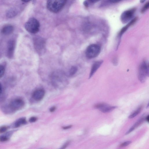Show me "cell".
<instances>
[{"instance_id":"cell-21","label":"cell","mask_w":149,"mask_h":149,"mask_svg":"<svg viewBox=\"0 0 149 149\" xmlns=\"http://www.w3.org/2000/svg\"><path fill=\"white\" fill-rule=\"evenodd\" d=\"M8 134H7V135H3L0 136V141L1 142H4L7 141L9 139Z\"/></svg>"},{"instance_id":"cell-23","label":"cell","mask_w":149,"mask_h":149,"mask_svg":"<svg viewBox=\"0 0 149 149\" xmlns=\"http://www.w3.org/2000/svg\"><path fill=\"white\" fill-rule=\"evenodd\" d=\"M149 7V3L148 2L146 3L145 5L143 6V8L141 10V12L142 13L146 11L147 9H148Z\"/></svg>"},{"instance_id":"cell-6","label":"cell","mask_w":149,"mask_h":149,"mask_svg":"<svg viewBox=\"0 0 149 149\" xmlns=\"http://www.w3.org/2000/svg\"><path fill=\"white\" fill-rule=\"evenodd\" d=\"M34 48L39 54H42L45 52L46 48V41L42 37H35L33 40Z\"/></svg>"},{"instance_id":"cell-31","label":"cell","mask_w":149,"mask_h":149,"mask_svg":"<svg viewBox=\"0 0 149 149\" xmlns=\"http://www.w3.org/2000/svg\"><path fill=\"white\" fill-rule=\"evenodd\" d=\"M2 92V88L1 85L0 83V96L1 95Z\"/></svg>"},{"instance_id":"cell-24","label":"cell","mask_w":149,"mask_h":149,"mask_svg":"<svg viewBox=\"0 0 149 149\" xmlns=\"http://www.w3.org/2000/svg\"><path fill=\"white\" fill-rule=\"evenodd\" d=\"M8 127L6 126H3L0 127V133H4L7 130Z\"/></svg>"},{"instance_id":"cell-7","label":"cell","mask_w":149,"mask_h":149,"mask_svg":"<svg viewBox=\"0 0 149 149\" xmlns=\"http://www.w3.org/2000/svg\"><path fill=\"white\" fill-rule=\"evenodd\" d=\"M24 105V101L20 98L13 99L10 102L9 107L13 111L19 110L22 109Z\"/></svg>"},{"instance_id":"cell-15","label":"cell","mask_w":149,"mask_h":149,"mask_svg":"<svg viewBox=\"0 0 149 149\" xmlns=\"http://www.w3.org/2000/svg\"><path fill=\"white\" fill-rule=\"evenodd\" d=\"M17 14V11L15 8H11L8 10L6 13V16L11 18L15 16Z\"/></svg>"},{"instance_id":"cell-29","label":"cell","mask_w":149,"mask_h":149,"mask_svg":"<svg viewBox=\"0 0 149 149\" xmlns=\"http://www.w3.org/2000/svg\"><path fill=\"white\" fill-rule=\"evenodd\" d=\"M56 109V108L55 107H52L50 109V111L51 112H53Z\"/></svg>"},{"instance_id":"cell-19","label":"cell","mask_w":149,"mask_h":149,"mask_svg":"<svg viewBox=\"0 0 149 149\" xmlns=\"http://www.w3.org/2000/svg\"><path fill=\"white\" fill-rule=\"evenodd\" d=\"M141 109L142 108L141 107H139L133 113H132L129 116V118H132L135 117L141 111Z\"/></svg>"},{"instance_id":"cell-2","label":"cell","mask_w":149,"mask_h":149,"mask_svg":"<svg viewBox=\"0 0 149 149\" xmlns=\"http://www.w3.org/2000/svg\"><path fill=\"white\" fill-rule=\"evenodd\" d=\"M66 1L67 0H48L47 7L50 11L57 13L63 8Z\"/></svg>"},{"instance_id":"cell-11","label":"cell","mask_w":149,"mask_h":149,"mask_svg":"<svg viewBox=\"0 0 149 149\" xmlns=\"http://www.w3.org/2000/svg\"><path fill=\"white\" fill-rule=\"evenodd\" d=\"M103 62L102 61H98L94 63L93 64L91 70L89 78H91L97 69L100 68Z\"/></svg>"},{"instance_id":"cell-28","label":"cell","mask_w":149,"mask_h":149,"mask_svg":"<svg viewBox=\"0 0 149 149\" xmlns=\"http://www.w3.org/2000/svg\"><path fill=\"white\" fill-rule=\"evenodd\" d=\"M70 142L68 141L63 146L62 148H65L69 144Z\"/></svg>"},{"instance_id":"cell-26","label":"cell","mask_w":149,"mask_h":149,"mask_svg":"<svg viewBox=\"0 0 149 149\" xmlns=\"http://www.w3.org/2000/svg\"><path fill=\"white\" fill-rule=\"evenodd\" d=\"M37 118L35 117H32L30 118L29 121L30 122L33 123L36 121Z\"/></svg>"},{"instance_id":"cell-13","label":"cell","mask_w":149,"mask_h":149,"mask_svg":"<svg viewBox=\"0 0 149 149\" xmlns=\"http://www.w3.org/2000/svg\"><path fill=\"white\" fill-rule=\"evenodd\" d=\"M137 19V18H135L133 19H132L126 26L123 27L121 29L119 34V37L120 38H121V37L123 34L127 30L129 27L132 25L134 24V23L136 22Z\"/></svg>"},{"instance_id":"cell-22","label":"cell","mask_w":149,"mask_h":149,"mask_svg":"<svg viewBox=\"0 0 149 149\" xmlns=\"http://www.w3.org/2000/svg\"><path fill=\"white\" fill-rule=\"evenodd\" d=\"M5 72V69L4 67L0 65V78L3 76Z\"/></svg>"},{"instance_id":"cell-18","label":"cell","mask_w":149,"mask_h":149,"mask_svg":"<svg viewBox=\"0 0 149 149\" xmlns=\"http://www.w3.org/2000/svg\"><path fill=\"white\" fill-rule=\"evenodd\" d=\"M143 119V118H141L140 120H139L138 121H137L129 130L125 133V135H127L132 131L134 129L137 127L140 123L142 121Z\"/></svg>"},{"instance_id":"cell-25","label":"cell","mask_w":149,"mask_h":149,"mask_svg":"<svg viewBox=\"0 0 149 149\" xmlns=\"http://www.w3.org/2000/svg\"><path fill=\"white\" fill-rule=\"evenodd\" d=\"M131 142L132 141H128L125 142L121 144L120 145V147H123L129 145L131 143Z\"/></svg>"},{"instance_id":"cell-3","label":"cell","mask_w":149,"mask_h":149,"mask_svg":"<svg viewBox=\"0 0 149 149\" xmlns=\"http://www.w3.org/2000/svg\"><path fill=\"white\" fill-rule=\"evenodd\" d=\"M149 72L148 63L147 61H144L140 64L138 70V79L141 82L146 80L148 76Z\"/></svg>"},{"instance_id":"cell-30","label":"cell","mask_w":149,"mask_h":149,"mask_svg":"<svg viewBox=\"0 0 149 149\" xmlns=\"http://www.w3.org/2000/svg\"><path fill=\"white\" fill-rule=\"evenodd\" d=\"M71 127H72L71 125H69V126H67L63 127V128L64 129H68L69 128H71Z\"/></svg>"},{"instance_id":"cell-8","label":"cell","mask_w":149,"mask_h":149,"mask_svg":"<svg viewBox=\"0 0 149 149\" xmlns=\"http://www.w3.org/2000/svg\"><path fill=\"white\" fill-rule=\"evenodd\" d=\"M135 10V8H133L123 12L120 17L121 20L122 22L125 24L130 21L132 18Z\"/></svg>"},{"instance_id":"cell-14","label":"cell","mask_w":149,"mask_h":149,"mask_svg":"<svg viewBox=\"0 0 149 149\" xmlns=\"http://www.w3.org/2000/svg\"><path fill=\"white\" fill-rule=\"evenodd\" d=\"M26 123V121L25 118H22L18 119L15 121L13 125V127L17 128L20 126L25 124Z\"/></svg>"},{"instance_id":"cell-35","label":"cell","mask_w":149,"mask_h":149,"mask_svg":"<svg viewBox=\"0 0 149 149\" xmlns=\"http://www.w3.org/2000/svg\"><path fill=\"white\" fill-rule=\"evenodd\" d=\"M149 115H148L146 118V121H148V122H149Z\"/></svg>"},{"instance_id":"cell-16","label":"cell","mask_w":149,"mask_h":149,"mask_svg":"<svg viewBox=\"0 0 149 149\" xmlns=\"http://www.w3.org/2000/svg\"><path fill=\"white\" fill-rule=\"evenodd\" d=\"M116 107V106H110L108 105L100 110L104 113H108L112 111Z\"/></svg>"},{"instance_id":"cell-33","label":"cell","mask_w":149,"mask_h":149,"mask_svg":"<svg viewBox=\"0 0 149 149\" xmlns=\"http://www.w3.org/2000/svg\"><path fill=\"white\" fill-rule=\"evenodd\" d=\"M22 1L24 2H28L31 0H21Z\"/></svg>"},{"instance_id":"cell-32","label":"cell","mask_w":149,"mask_h":149,"mask_svg":"<svg viewBox=\"0 0 149 149\" xmlns=\"http://www.w3.org/2000/svg\"><path fill=\"white\" fill-rule=\"evenodd\" d=\"M100 0H90V1L93 3H95L96 2Z\"/></svg>"},{"instance_id":"cell-9","label":"cell","mask_w":149,"mask_h":149,"mask_svg":"<svg viewBox=\"0 0 149 149\" xmlns=\"http://www.w3.org/2000/svg\"><path fill=\"white\" fill-rule=\"evenodd\" d=\"M15 43L13 40H10L8 43L7 54L8 57L12 58L13 55L15 48Z\"/></svg>"},{"instance_id":"cell-10","label":"cell","mask_w":149,"mask_h":149,"mask_svg":"<svg viewBox=\"0 0 149 149\" xmlns=\"http://www.w3.org/2000/svg\"><path fill=\"white\" fill-rule=\"evenodd\" d=\"M45 94V92L43 89H39L34 91L32 95V97L34 100L38 101L43 98Z\"/></svg>"},{"instance_id":"cell-12","label":"cell","mask_w":149,"mask_h":149,"mask_svg":"<svg viewBox=\"0 0 149 149\" xmlns=\"http://www.w3.org/2000/svg\"><path fill=\"white\" fill-rule=\"evenodd\" d=\"M14 28L10 25H8L4 26L1 29V33L4 35H8L11 33L13 31Z\"/></svg>"},{"instance_id":"cell-34","label":"cell","mask_w":149,"mask_h":149,"mask_svg":"<svg viewBox=\"0 0 149 149\" xmlns=\"http://www.w3.org/2000/svg\"><path fill=\"white\" fill-rule=\"evenodd\" d=\"M84 5H85V6H88V3L87 1H85L84 2Z\"/></svg>"},{"instance_id":"cell-4","label":"cell","mask_w":149,"mask_h":149,"mask_svg":"<svg viewBox=\"0 0 149 149\" xmlns=\"http://www.w3.org/2000/svg\"><path fill=\"white\" fill-rule=\"evenodd\" d=\"M25 28L28 32L36 33L39 30L40 24L38 21L34 18H31L25 24Z\"/></svg>"},{"instance_id":"cell-1","label":"cell","mask_w":149,"mask_h":149,"mask_svg":"<svg viewBox=\"0 0 149 149\" xmlns=\"http://www.w3.org/2000/svg\"><path fill=\"white\" fill-rule=\"evenodd\" d=\"M50 77L52 83L56 86L64 85L68 81L67 75L62 70L54 71Z\"/></svg>"},{"instance_id":"cell-20","label":"cell","mask_w":149,"mask_h":149,"mask_svg":"<svg viewBox=\"0 0 149 149\" xmlns=\"http://www.w3.org/2000/svg\"><path fill=\"white\" fill-rule=\"evenodd\" d=\"M107 105H108L105 103H100L95 104L94 107L95 108L99 109L100 110Z\"/></svg>"},{"instance_id":"cell-17","label":"cell","mask_w":149,"mask_h":149,"mask_svg":"<svg viewBox=\"0 0 149 149\" xmlns=\"http://www.w3.org/2000/svg\"><path fill=\"white\" fill-rule=\"evenodd\" d=\"M78 69L76 66H72L69 69L68 74V76H72L74 75L77 72Z\"/></svg>"},{"instance_id":"cell-5","label":"cell","mask_w":149,"mask_h":149,"mask_svg":"<svg viewBox=\"0 0 149 149\" xmlns=\"http://www.w3.org/2000/svg\"><path fill=\"white\" fill-rule=\"evenodd\" d=\"M100 51L101 47L99 45L91 44L87 47L85 52L86 55L88 58H93L97 56Z\"/></svg>"},{"instance_id":"cell-27","label":"cell","mask_w":149,"mask_h":149,"mask_svg":"<svg viewBox=\"0 0 149 149\" xmlns=\"http://www.w3.org/2000/svg\"><path fill=\"white\" fill-rule=\"evenodd\" d=\"M109 1L113 3H115L118 2L121 0H109Z\"/></svg>"}]
</instances>
